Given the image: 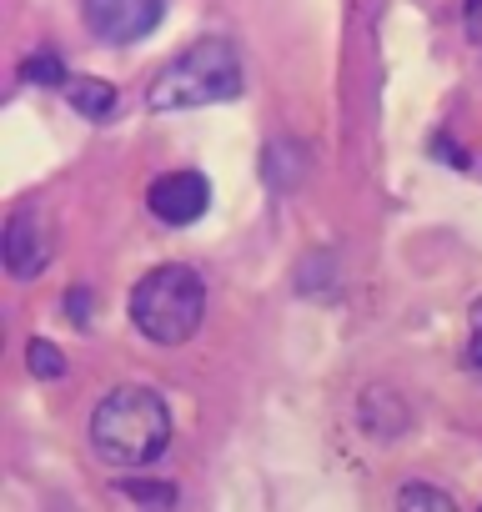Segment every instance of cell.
Here are the masks:
<instances>
[{
    "label": "cell",
    "mask_w": 482,
    "mask_h": 512,
    "mask_svg": "<svg viewBox=\"0 0 482 512\" xmlns=\"http://www.w3.org/2000/svg\"><path fill=\"white\" fill-rule=\"evenodd\" d=\"M171 447L166 397L151 387H111L91 412V452L106 467H151Z\"/></svg>",
    "instance_id": "6da1fadb"
},
{
    "label": "cell",
    "mask_w": 482,
    "mask_h": 512,
    "mask_svg": "<svg viewBox=\"0 0 482 512\" xmlns=\"http://www.w3.org/2000/svg\"><path fill=\"white\" fill-rule=\"evenodd\" d=\"M247 91V66H241V51L226 36H201L196 46H186L181 56H171L151 91L146 106L151 111H196V106H221L236 101Z\"/></svg>",
    "instance_id": "7a4b0ae2"
},
{
    "label": "cell",
    "mask_w": 482,
    "mask_h": 512,
    "mask_svg": "<svg viewBox=\"0 0 482 512\" xmlns=\"http://www.w3.org/2000/svg\"><path fill=\"white\" fill-rule=\"evenodd\" d=\"M201 317H206V282L181 262L156 267L131 287V322L156 347L191 342L201 332Z\"/></svg>",
    "instance_id": "3957f363"
},
{
    "label": "cell",
    "mask_w": 482,
    "mask_h": 512,
    "mask_svg": "<svg viewBox=\"0 0 482 512\" xmlns=\"http://www.w3.org/2000/svg\"><path fill=\"white\" fill-rule=\"evenodd\" d=\"M56 256V221L46 206H16L6 216V231H0V262L16 282H31L51 267Z\"/></svg>",
    "instance_id": "277c9868"
},
{
    "label": "cell",
    "mask_w": 482,
    "mask_h": 512,
    "mask_svg": "<svg viewBox=\"0 0 482 512\" xmlns=\"http://www.w3.org/2000/svg\"><path fill=\"white\" fill-rule=\"evenodd\" d=\"M81 16L86 31L106 46H136L146 41L161 16H166V0H81Z\"/></svg>",
    "instance_id": "5b68a950"
},
{
    "label": "cell",
    "mask_w": 482,
    "mask_h": 512,
    "mask_svg": "<svg viewBox=\"0 0 482 512\" xmlns=\"http://www.w3.org/2000/svg\"><path fill=\"white\" fill-rule=\"evenodd\" d=\"M146 206H151V216L166 221V226H191V221H201L206 206H211V181H206L201 171H166V176L151 181Z\"/></svg>",
    "instance_id": "8992f818"
},
{
    "label": "cell",
    "mask_w": 482,
    "mask_h": 512,
    "mask_svg": "<svg viewBox=\"0 0 482 512\" xmlns=\"http://www.w3.org/2000/svg\"><path fill=\"white\" fill-rule=\"evenodd\" d=\"M66 101H71L86 121H111V111H116V86H111V81H96V76H76V81L66 86Z\"/></svg>",
    "instance_id": "52a82bcc"
},
{
    "label": "cell",
    "mask_w": 482,
    "mask_h": 512,
    "mask_svg": "<svg viewBox=\"0 0 482 512\" xmlns=\"http://www.w3.org/2000/svg\"><path fill=\"white\" fill-rule=\"evenodd\" d=\"M397 512H457V502H452L447 492L427 487V482H407V487L397 492Z\"/></svg>",
    "instance_id": "ba28073f"
},
{
    "label": "cell",
    "mask_w": 482,
    "mask_h": 512,
    "mask_svg": "<svg viewBox=\"0 0 482 512\" xmlns=\"http://www.w3.org/2000/svg\"><path fill=\"white\" fill-rule=\"evenodd\" d=\"M21 76H26L31 86H61V81H66V66H61L56 51H36V56L21 66Z\"/></svg>",
    "instance_id": "9c48e42d"
},
{
    "label": "cell",
    "mask_w": 482,
    "mask_h": 512,
    "mask_svg": "<svg viewBox=\"0 0 482 512\" xmlns=\"http://www.w3.org/2000/svg\"><path fill=\"white\" fill-rule=\"evenodd\" d=\"M26 357H31V372H36V377H46V382H56V377L66 372V357H61V347H56V342H41V337H36V342L26 347Z\"/></svg>",
    "instance_id": "30bf717a"
},
{
    "label": "cell",
    "mask_w": 482,
    "mask_h": 512,
    "mask_svg": "<svg viewBox=\"0 0 482 512\" xmlns=\"http://www.w3.org/2000/svg\"><path fill=\"white\" fill-rule=\"evenodd\" d=\"M121 492H126V497H136V502H151L156 512L176 502V492H171L166 482H121Z\"/></svg>",
    "instance_id": "8fae6325"
},
{
    "label": "cell",
    "mask_w": 482,
    "mask_h": 512,
    "mask_svg": "<svg viewBox=\"0 0 482 512\" xmlns=\"http://www.w3.org/2000/svg\"><path fill=\"white\" fill-rule=\"evenodd\" d=\"M91 307H96V302H91V292H81V287H71V292H66V312H71V322H76V327H86V322H91Z\"/></svg>",
    "instance_id": "7c38bea8"
},
{
    "label": "cell",
    "mask_w": 482,
    "mask_h": 512,
    "mask_svg": "<svg viewBox=\"0 0 482 512\" xmlns=\"http://www.w3.org/2000/svg\"><path fill=\"white\" fill-rule=\"evenodd\" d=\"M467 367L482 372V302L472 307V332H467Z\"/></svg>",
    "instance_id": "4fadbf2b"
},
{
    "label": "cell",
    "mask_w": 482,
    "mask_h": 512,
    "mask_svg": "<svg viewBox=\"0 0 482 512\" xmlns=\"http://www.w3.org/2000/svg\"><path fill=\"white\" fill-rule=\"evenodd\" d=\"M462 26H467L472 46L482 51V0H467V6H462Z\"/></svg>",
    "instance_id": "5bb4252c"
},
{
    "label": "cell",
    "mask_w": 482,
    "mask_h": 512,
    "mask_svg": "<svg viewBox=\"0 0 482 512\" xmlns=\"http://www.w3.org/2000/svg\"><path fill=\"white\" fill-rule=\"evenodd\" d=\"M477 512H482V507H477Z\"/></svg>",
    "instance_id": "9a60e30c"
}]
</instances>
